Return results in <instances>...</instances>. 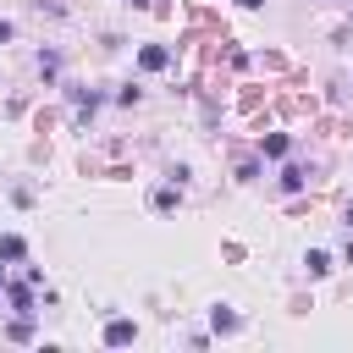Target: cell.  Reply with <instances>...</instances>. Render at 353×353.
Listing matches in <instances>:
<instances>
[{"mask_svg":"<svg viewBox=\"0 0 353 353\" xmlns=\"http://www.w3.org/2000/svg\"><path fill=\"white\" fill-rule=\"evenodd\" d=\"M132 336H138V325H132V320H110V325H105V342H110V347H127Z\"/></svg>","mask_w":353,"mask_h":353,"instance_id":"cell-1","label":"cell"},{"mask_svg":"<svg viewBox=\"0 0 353 353\" xmlns=\"http://www.w3.org/2000/svg\"><path fill=\"white\" fill-rule=\"evenodd\" d=\"M165 61H171V55H165L160 44H149V50H138V66H143V72H160Z\"/></svg>","mask_w":353,"mask_h":353,"instance_id":"cell-2","label":"cell"},{"mask_svg":"<svg viewBox=\"0 0 353 353\" xmlns=\"http://www.w3.org/2000/svg\"><path fill=\"white\" fill-rule=\"evenodd\" d=\"M22 254H28V243H22L17 232H11V237H0V259H22Z\"/></svg>","mask_w":353,"mask_h":353,"instance_id":"cell-3","label":"cell"},{"mask_svg":"<svg viewBox=\"0 0 353 353\" xmlns=\"http://www.w3.org/2000/svg\"><path fill=\"white\" fill-rule=\"evenodd\" d=\"M259 149H265V154H270V160H281V154H287V149H292V143H287V138H281V132H270V138H265V143H259Z\"/></svg>","mask_w":353,"mask_h":353,"instance_id":"cell-4","label":"cell"},{"mask_svg":"<svg viewBox=\"0 0 353 353\" xmlns=\"http://www.w3.org/2000/svg\"><path fill=\"white\" fill-rule=\"evenodd\" d=\"M303 265H309V276H325V270H331V254H325V248H314Z\"/></svg>","mask_w":353,"mask_h":353,"instance_id":"cell-5","label":"cell"},{"mask_svg":"<svg viewBox=\"0 0 353 353\" xmlns=\"http://www.w3.org/2000/svg\"><path fill=\"white\" fill-rule=\"evenodd\" d=\"M11 309H17V314H33V292H28V287H11Z\"/></svg>","mask_w":353,"mask_h":353,"instance_id":"cell-6","label":"cell"},{"mask_svg":"<svg viewBox=\"0 0 353 353\" xmlns=\"http://www.w3.org/2000/svg\"><path fill=\"white\" fill-rule=\"evenodd\" d=\"M39 72H44V77H55V72H61V61H55V50H44V55H39Z\"/></svg>","mask_w":353,"mask_h":353,"instance_id":"cell-7","label":"cell"},{"mask_svg":"<svg viewBox=\"0 0 353 353\" xmlns=\"http://www.w3.org/2000/svg\"><path fill=\"white\" fill-rule=\"evenodd\" d=\"M215 331H237V314L232 309H215Z\"/></svg>","mask_w":353,"mask_h":353,"instance_id":"cell-8","label":"cell"},{"mask_svg":"<svg viewBox=\"0 0 353 353\" xmlns=\"http://www.w3.org/2000/svg\"><path fill=\"white\" fill-rule=\"evenodd\" d=\"M11 33H17V28H11V22H6V17H0V44H6V39H11Z\"/></svg>","mask_w":353,"mask_h":353,"instance_id":"cell-9","label":"cell"},{"mask_svg":"<svg viewBox=\"0 0 353 353\" xmlns=\"http://www.w3.org/2000/svg\"><path fill=\"white\" fill-rule=\"evenodd\" d=\"M237 6H248V11H254V6H259V0H237Z\"/></svg>","mask_w":353,"mask_h":353,"instance_id":"cell-10","label":"cell"},{"mask_svg":"<svg viewBox=\"0 0 353 353\" xmlns=\"http://www.w3.org/2000/svg\"><path fill=\"white\" fill-rule=\"evenodd\" d=\"M127 6H149V0H127Z\"/></svg>","mask_w":353,"mask_h":353,"instance_id":"cell-11","label":"cell"},{"mask_svg":"<svg viewBox=\"0 0 353 353\" xmlns=\"http://www.w3.org/2000/svg\"><path fill=\"white\" fill-rule=\"evenodd\" d=\"M347 221H353V204H347Z\"/></svg>","mask_w":353,"mask_h":353,"instance_id":"cell-12","label":"cell"}]
</instances>
